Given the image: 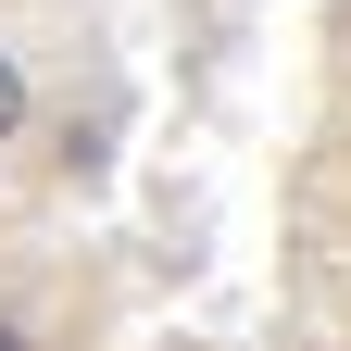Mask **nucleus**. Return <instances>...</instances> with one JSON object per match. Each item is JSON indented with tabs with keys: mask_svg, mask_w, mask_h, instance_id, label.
Here are the masks:
<instances>
[{
	"mask_svg": "<svg viewBox=\"0 0 351 351\" xmlns=\"http://www.w3.org/2000/svg\"><path fill=\"white\" fill-rule=\"evenodd\" d=\"M13 138H25V63L0 51V151H13Z\"/></svg>",
	"mask_w": 351,
	"mask_h": 351,
	"instance_id": "1",
	"label": "nucleus"
},
{
	"mask_svg": "<svg viewBox=\"0 0 351 351\" xmlns=\"http://www.w3.org/2000/svg\"><path fill=\"white\" fill-rule=\"evenodd\" d=\"M0 351H25V326H0Z\"/></svg>",
	"mask_w": 351,
	"mask_h": 351,
	"instance_id": "2",
	"label": "nucleus"
}]
</instances>
